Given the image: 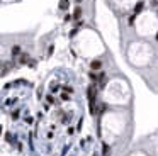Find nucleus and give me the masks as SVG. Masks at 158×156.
I'll use <instances>...</instances> for the list:
<instances>
[{
  "mask_svg": "<svg viewBox=\"0 0 158 156\" xmlns=\"http://www.w3.org/2000/svg\"><path fill=\"white\" fill-rule=\"evenodd\" d=\"M87 99H89V104H95V100H97V85L95 83H92L87 88Z\"/></svg>",
  "mask_w": 158,
  "mask_h": 156,
  "instance_id": "f257e3e1",
  "label": "nucleus"
},
{
  "mask_svg": "<svg viewBox=\"0 0 158 156\" xmlns=\"http://www.w3.org/2000/svg\"><path fill=\"white\" fill-rule=\"evenodd\" d=\"M100 70H102V61L100 60L90 61V71H100Z\"/></svg>",
  "mask_w": 158,
  "mask_h": 156,
  "instance_id": "f03ea898",
  "label": "nucleus"
},
{
  "mask_svg": "<svg viewBox=\"0 0 158 156\" xmlns=\"http://www.w3.org/2000/svg\"><path fill=\"white\" fill-rule=\"evenodd\" d=\"M143 10H145V0H139V2H136V5H134V15L141 14Z\"/></svg>",
  "mask_w": 158,
  "mask_h": 156,
  "instance_id": "7ed1b4c3",
  "label": "nucleus"
},
{
  "mask_svg": "<svg viewBox=\"0 0 158 156\" xmlns=\"http://www.w3.org/2000/svg\"><path fill=\"white\" fill-rule=\"evenodd\" d=\"M82 14H83L82 7H80V5H77V7H75V10H73V15H72V19H75V21H80Z\"/></svg>",
  "mask_w": 158,
  "mask_h": 156,
  "instance_id": "20e7f679",
  "label": "nucleus"
},
{
  "mask_svg": "<svg viewBox=\"0 0 158 156\" xmlns=\"http://www.w3.org/2000/svg\"><path fill=\"white\" fill-rule=\"evenodd\" d=\"M68 7H70V0H60V4H58L60 10H68Z\"/></svg>",
  "mask_w": 158,
  "mask_h": 156,
  "instance_id": "39448f33",
  "label": "nucleus"
},
{
  "mask_svg": "<svg viewBox=\"0 0 158 156\" xmlns=\"http://www.w3.org/2000/svg\"><path fill=\"white\" fill-rule=\"evenodd\" d=\"M21 58H19V63H21V65H27V61H29V54L27 53H21Z\"/></svg>",
  "mask_w": 158,
  "mask_h": 156,
  "instance_id": "423d86ee",
  "label": "nucleus"
},
{
  "mask_svg": "<svg viewBox=\"0 0 158 156\" xmlns=\"http://www.w3.org/2000/svg\"><path fill=\"white\" fill-rule=\"evenodd\" d=\"M21 53H22V49H21V46H19V44H15L14 48H12V56H14V58H15V56H19Z\"/></svg>",
  "mask_w": 158,
  "mask_h": 156,
  "instance_id": "0eeeda50",
  "label": "nucleus"
},
{
  "mask_svg": "<svg viewBox=\"0 0 158 156\" xmlns=\"http://www.w3.org/2000/svg\"><path fill=\"white\" fill-rule=\"evenodd\" d=\"M109 153H111L109 144H102V156H109Z\"/></svg>",
  "mask_w": 158,
  "mask_h": 156,
  "instance_id": "6e6552de",
  "label": "nucleus"
},
{
  "mask_svg": "<svg viewBox=\"0 0 158 156\" xmlns=\"http://www.w3.org/2000/svg\"><path fill=\"white\" fill-rule=\"evenodd\" d=\"M89 78H90L92 82H94V83H95L97 80H99V76H97V71H90V73H89Z\"/></svg>",
  "mask_w": 158,
  "mask_h": 156,
  "instance_id": "1a4fd4ad",
  "label": "nucleus"
},
{
  "mask_svg": "<svg viewBox=\"0 0 158 156\" xmlns=\"http://www.w3.org/2000/svg\"><path fill=\"white\" fill-rule=\"evenodd\" d=\"M63 92H65V93H73V88H72L70 85H65V87H63Z\"/></svg>",
  "mask_w": 158,
  "mask_h": 156,
  "instance_id": "9d476101",
  "label": "nucleus"
},
{
  "mask_svg": "<svg viewBox=\"0 0 158 156\" xmlns=\"http://www.w3.org/2000/svg\"><path fill=\"white\" fill-rule=\"evenodd\" d=\"M134 21H136V15H134V14L128 17V24H129V26H133V24H134Z\"/></svg>",
  "mask_w": 158,
  "mask_h": 156,
  "instance_id": "9b49d317",
  "label": "nucleus"
},
{
  "mask_svg": "<svg viewBox=\"0 0 158 156\" xmlns=\"http://www.w3.org/2000/svg\"><path fill=\"white\" fill-rule=\"evenodd\" d=\"M61 100H63V102H68V100H70V93H65V92H61Z\"/></svg>",
  "mask_w": 158,
  "mask_h": 156,
  "instance_id": "f8f14e48",
  "label": "nucleus"
},
{
  "mask_svg": "<svg viewBox=\"0 0 158 156\" xmlns=\"http://www.w3.org/2000/svg\"><path fill=\"white\" fill-rule=\"evenodd\" d=\"M46 100H48V104H55V97H53V95H48Z\"/></svg>",
  "mask_w": 158,
  "mask_h": 156,
  "instance_id": "ddd939ff",
  "label": "nucleus"
},
{
  "mask_svg": "<svg viewBox=\"0 0 158 156\" xmlns=\"http://www.w3.org/2000/svg\"><path fill=\"white\" fill-rule=\"evenodd\" d=\"M78 32V29L75 27V29H72V31H70V37H75V34Z\"/></svg>",
  "mask_w": 158,
  "mask_h": 156,
  "instance_id": "4468645a",
  "label": "nucleus"
},
{
  "mask_svg": "<svg viewBox=\"0 0 158 156\" xmlns=\"http://www.w3.org/2000/svg\"><path fill=\"white\" fill-rule=\"evenodd\" d=\"M150 5L156 9V7H158V0H150Z\"/></svg>",
  "mask_w": 158,
  "mask_h": 156,
  "instance_id": "2eb2a0df",
  "label": "nucleus"
},
{
  "mask_svg": "<svg viewBox=\"0 0 158 156\" xmlns=\"http://www.w3.org/2000/svg\"><path fill=\"white\" fill-rule=\"evenodd\" d=\"M53 51H55V46H49V48H48V56L53 54Z\"/></svg>",
  "mask_w": 158,
  "mask_h": 156,
  "instance_id": "dca6fc26",
  "label": "nucleus"
},
{
  "mask_svg": "<svg viewBox=\"0 0 158 156\" xmlns=\"http://www.w3.org/2000/svg\"><path fill=\"white\" fill-rule=\"evenodd\" d=\"M12 119H19V110H14V112H12Z\"/></svg>",
  "mask_w": 158,
  "mask_h": 156,
  "instance_id": "f3484780",
  "label": "nucleus"
},
{
  "mask_svg": "<svg viewBox=\"0 0 158 156\" xmlns=\"http://www.w3.org/2000/svg\"><path fill=\"white\" fill-rule=\"evenodd\" d=\"M27 65H29L31 68H36V61H31V60H29V61H27Z\"/></svg>",
  "mask_w": 158,
  "mask_h": 156,
  "instance_id": "a211bd4d",
  "label": "nucleus"
},
{
  "mask_svg": "<svg viewBox=\"0 0 158 156\" xmlns=\"http://www.w3.org/2000/svg\"><path fill=\"white\" fill-rule=\"evenodd\" d=\"M70 21H72V15L66 14V15H65V22H70Z\"/></svg>",
  "mask_w": 158,
  "mask_h": 156,
  "instance_id": "6ab92c4d",
  "label": "nucleus"
},
{
  "mask_svg": "<svg viewBox=\"0 0 158 156\" xmlns=\"http://www.w3.org/2000/svg\"><path fill=\"white\" fill-rule=\"evenodd\" d=\"M155 39H156V41H158V32H156V34H155Z\"/></svg>",
  "mask_w": 158,
  "mask_h": 156,
  "instance_id": "aec40b11",
  "label": "nucleus"
},
{
  "mask_svg": "<svg viewBox=\"0 0 158 156\" xmlns=\"http://www.w3.org/2000/svg\"><path fill=\"white\" fill-rule=\"evenodd\" d=\"M75 2H77V4H80V2H83V0H75Z\"/></svg>",
  "mask_w": 158,
  "mask_h": 156,
  "instance_id": "412c9836",
  "label": "nucleus"
},
{
  "mask_svg": "<svg viewBox=\"0 0 158 156\" xmlns=\"http://www.w3.org/2000/svg\"><path fill=\"white\" fill-rule=\"evenodd\" d=\"M0 134H2V126H0Z\"/></svg>",
  "mask_w": 158,
  "mask_h": 156,
  "instance_id": "4be33fe9",
  "label": "nucleus"
},
{
  "mask_svg": "<svg viewBox=\"0 0 158 156\" xmlns=\"http://www.w3.org/2000/svg\"><path fill=\"white\" fill-rule=\"evenodd\" d=\"M156 15H158V12H156Z\"/></svg>",
  "mask_w": 158,
  "mask_h": 156,
  "instance_id": "5701e85b",
  "label": "nucleus"
}]
</instances>
